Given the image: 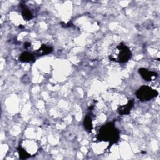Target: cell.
<instances>
[{
    "mask_svg": "<svg viewBox=\"0 0 160 160\" xmlns=\"http://www.w3.org/2000/svg\"><path fill=\"white\" fill-rule=\"evenodd\" d=\"M134 100L131 99V100H129L126 104L119 106L118 109V111L119 114L121 115H126L129 114L132 108L134 106Z\"/></svg>",
    "mask_w": 160,
    "mask_h": 160,
    "instance_id": "cell-5",
    "label": "cell"
},
{
    "mask_svg": "<svg viewBox=\"0 0 160 160\" xmlns=\"http://www.w3.org/2000/svg\"><path fill=\"white\" fill-rule=\"evenodd\" d=\"M83 124L84 126V128L86 129L88 131H91L92 128H93V125H92V120L91 117L88 114L86 116V117L84 119L83 121Z\"/></svg>",
    "mask_w": 160,
    "mask_h": 160,
    "instance_id": "cell-9",
    "label": "cell"
},
{
    "mask_svg": "<svg viewBox=\"0 0 160 160\" xmlns=\"http://www.w3.org/2000/svg\"><path fill=\"white\" fill-rule=\"evenodd\" d=\"M158 95V92L148 86H141L136 92V96L141 101H149Z\"/></svg>",
    "mask_w": 160,
    "mask_h": 160,
    "instance_id": "cell-3",
    "label": "cell"
},
{
    "mask_svg": "<svg viewBox=\"0 0 160 160\" xmlns=\"http://www.w3.org/2000/svg\"><path fill=\"white\" fill-rule=\"evenodd\" d=\"M139 73L141 76L146 81H151L155 80L158 77V74L152 71H149L146 68H141L139 69Z\"/></svg>",
    "mask_w": 160,
    "mask_h": 160,
    "instance_id": "cell-4",
    "label": "cell"
},
{
    "mask_svg": "<svg viewBox=\"0 0 160 160\" xmlns=\"http://www.w3.org/2000/svg\"><path fill=\"white\" fill-rule=\"evenodd\" d=\"M22 9V16L26 21H29L33 18V15L29 9L24 4H21Z\"/></svg>",
    "mask_w": 160,
    "mask_h": 160,
    "instance_id": "cell-6",
    "label": "cell"
},
{
    "mask_svg": "<svg viewBox=\"0 0 160 160\" xmlns=\"http://www.w3.org/2000/svg\"><path fill=\"white\" fill-rule=\"evenodd\" d=\"M132 56L130 49L124 43H120L114 49V51L109 55V59L118 62H126Z\"/></svg>",
    "mask_w": 160,
    "mask_h": 160,
    "instance_id": "cell-2",
    "label": "cell"
},
{
    "mask_svg": "<svg viewBox=\"0 0 160 160\" xmlns=\"http://www.w3.org/2000/svg\"><path fill=\"white\" fill-rule=\"evenodd\" d=\"M53 49L51 46H48L46 44H42L38 50L36 51V54L38 56H43L51 53Z\"/></svg>",
    "mask_w": 160,
    "mask_h": 160,
    "instance_id": "cell-8",
    "label": "cell"
},
{
    "mask_svg": "<svg viewBox=\"0 0 160 160\" xmlns=\"http://www.w3.org/2000/svg\"><path fill=\"white\" fill-rule=\"evenodd\" d=\"M19 59L21 62H31L34 60V55L31 52L26 51V52H22L20 55Z\"/></svg>",
    "mask_w": 160,
    "mask_h": 160,
    "instance_id": "cell-7",
    "label": "cell"
},
{
    "mask_svg": "<svg viewBox=\"0 0 160 160\" xmlns=\"http://www.w3.org/2000/svg\"><path fill=\"white\" fill-rule=\"evenodd\" d=\"M96 138L100 141H108L109 142V145L111 146L119 140V132L113 123L109 122L100 128Z\"/></svg>",
    "mask_w": 160,
    "mask_h": 160,
    "instance_id": "cell-1",
    "label": "cell"
},
{
    "mask_svg": "<svg viewBox=\"0 0 160 160\" xmlns=\"http://www.w3.org/2000/svg\"><path fill=\"white\" fill-rule=\"evenodd\" d=\"M18 154L19 156V158H21L22 159H27L31 156L30 153H29L24 148H22L20 146L18 148Z\"/></svg>",
    "mask_w": 160,
    "mask_h": 160,
    "instance_id": "cell-10",
    "label": "cell"
},
{
    "mask_svg": "<svg viewBox=\"0 0 160 160\" xmlns=\"http://www.w3.org/2000/svg\"><path fill=\"white\" fill-rule=\"evenodd\" d=\"M30 46H31V44H30L29 42H25V43H24V48H25L26 49L29 48Z\"/></svg>",
    "mask_w": 160,
    "mask_h": 160,
    "instance_id": "cell-11",
    "label": "cell"
}]
</instances>
